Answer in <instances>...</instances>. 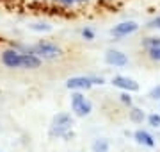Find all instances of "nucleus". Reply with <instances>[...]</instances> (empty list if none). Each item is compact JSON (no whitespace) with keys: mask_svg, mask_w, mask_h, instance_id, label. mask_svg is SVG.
Masks as SVG:
<instances>
[{"mask_svg":"<svg viewBox=\"0 0 160 152\" xmlns=\"http://www.w3.org/2000/svg\"><path fill=\"white\" fill-rule=\"evenodd\" d=\"M30 52L36 54L41 61H53V59L62 56V48L57 47L55 43H50V41H39L34 47H30Z\"/></svg>","mask_w":160,"mask_h":152,"instance_id":"nucleus-1","label":"nucleus"},{"mask_svg":"<svg viewBox=\"0 0 160 152\" xmlns=\"http://www.w3.org/2000/svg\"><path fill=\"white\" fill-rule=\"evenodd\" d=\"M71 109L77 117H87L92 111V104L82 93L77 91V93L71 95Z\"/></svg>","mask_w":160,"mask_h":152,"instance_id":"nucleus-2","label":"nucleus"},{"mask_svg":"<svg viewBox=\"0 0 160 152\" xmlns=\"http://www.w3.org/2000/svg\"><path fill=\"white\" fill-rule=\"evenodd\" d=\"M139 30V24L133 22V20H125V22H119L118 25H114L110 29V34L114 38H125V36H130L133 32Z\"/></svg>","mask_w":160,"mask_h":152,"instance_id":"nucleus-3","label":"nucleus"},{"mask_svg":"<svg viewBox=\"0 0 160 152\" xmlns=\"http://www.w3.org/2000/svg\"><path fill=\"white\" fill-rule=\"evenodd\" d=\"M73 125V118L69 113H57L53 117V133L57 134H62V136H69L66 131Z\"/></svg>","mask_w":160,"mask_h":152,"instance_id":"nucleus-4","label":"nucleus"},{"mask_svg":"<svg viewBox=\"0 0 160 152\" xmlns=\"http://www.w3.org/2000/svg\"><path fill=\"white\" fill-rule=\"evenodd\" d=\"M142 47L146 48L149 59L160 63V38L158 36H148L142 40Z\"/></svg>","mask_w":160,"mask_h":152,"instance_id":"nucleus-5","label":"nucleus"},{"mask_svg":"<svg viewBox=\"0 0 160 152\" xmlns=\"http://www.w3.org/2000/svg\"><path fill=\"white\" fill-rule=\"evenodd\" d=\"M20 59H22V52L16 48H6L0 54V61L7 68H20Z\"/></svg>","mask_w":160,"mask_h":152,"instance_id":"nucleus-6","label":"nucleus"},{"mask_svg":"<svg viewBox=\"0 0 160 152\" xmlns=\"http://www.w3.org/2000/svg\"><path fill=\"white\" fill-rule=\"evenodd\" d=\"M105 63L110 64V66H126L128 64V57H126V54H123L121 50H114V48H110L105 52Z\"/></svg>","mask_w":160,"mask_h":152,"instance_id":"nucleus-7","label":"nucleus"},{"mask_svg":"<svg viewBox=\"0 0 160 152\" xmlns=\"http://www.w3.org/2000/svg\"><path fill=\"white\" fill-rule=\"evenodd\" d=\"M112 84H114L116 88L123 90V91H139V82L130 79V77H125V75H116L112 79Z\"/></svg>","mask_w":160,"mask_h":152,"instance_id":"nucleus-8","label":"nucleus"},{"mask_svg":"<svg viewBox=\"0 0 160 152\" xmlns=\"http://www.w3.org/2000/svg\"><path fill=\"white\" fill-rule=\"evenodd\" d=\"M91 86H92L91 75L89 77L78 75V77H71V79L66 81V88L68 90H89Z\"/></svg>","mask_w":160,"mask_h":152,"instance_id":"nucleus-9","label":"nucleus"},{"mask_svg":"<svg viewBox=\"0 0 160 152\" xmlns=\"http://www.w3.org/2000/svg\"><path fill=\"white\" fill-rule=\"evenodd\" d=\"M41 66V59L32 52H25L22 54V59H20V68L23 70H36Z\"/></svg>","mask_w":160,"mask_h":152,"instance_id":"nucleus-10","label":"nucleus"},{"mask_svg":"<svg viewBox=\"0 0 160 152\" xmlns=\"http://www.w3.org/2000/svg\"><path fill=\"white\" fill-rule=\"evenodd\" d=\"M135 140H137V143H142V145H148V147H153L155 145V140L153 136L149 134V133H146V131H142V129H139V131H135Z\"/></svg>","mask_w":160,"mask_h":152,"instance_id":"nucleus-11","label":"nucleus"},{"mask_svg":"<svg viewBox=\"0 0 160 152\" xmlns=\"http://www.w3.org/2000/svg\"><path fill=\"white\" fill-rule=\"evenodd\" d=\"M29 29L34 32H52L53 25H50L48 22H32V24H29Z\"/></svg>","mask_w":160,"mask_h":152,"instance_id":"nucleus-12","label":"nucleus"},{"mask_svg":"<svg viewBox=\"0 0 160 152\" xmlns=\"http://www.w3.org/2000/svg\"><path fill=\"white\" fill-rule=\"evenodd\" d=\"M144 111L142 109H139V107H133V109H132L130 111V120L133 123H142V120H144Z\"/></svg>","mask_w":160,"mask_h":152,"instance_id":"nucleus-13","label":"nucleus"},{"mask_svg":"<svg viewBox=\"0 0 160 152\" xmlns=\"http://www.w3.org/2000/svg\"><path fill=\"white\" fill-rule=\"evenodd\" d=\"M92 152H109V141L107 140H96L92 143Z\"/></svg>","mask_w":160,"mask_h":152,"instance_id":"nucleus-14","label":"nucleus"},{"mask_svg":"<svg viewBox=\"0 0 160 152\" xmlns=\"http://www.w3.org/2000/svg\"><path fill=\"white\" fill-rule=\"evenodd\" d=\"M80 34H82V38H84V40L86 41H92L94 40V29H91V27H84V29L80 30Z\"/></svg>","mask_w":160,"mask_h":152,"instance_id":"nucleus-15","label":"nucleus"},{"mask_svg":"<svg viewBox=\"0 0 160 152\" xmlns=\"http://www.w3.org/2000/svg\"><path fill=\"white\" fill-rule=\"evenodd\" d=\"M146 27H148V29H157V30H160V16L151 18L148 24H146Z\"/></svg>","mask_w":160,"mask_h":152,"instance_id":"nucleus-16","label":"nucleus"},{"mask_svg":"<svg viewBox=\"0 0 160 152\" xmlns=\"http://www.w3.org/2000/svg\"><path fill=\"white\" fill-rule=\"evenodd\" d=\"M148 122H149L151 127H158V125H160V115H149Z\"/></svg>","mask_w":160,"mask_h":152,"instance_id":"nucleus-17","label":"nucleus"},{"mask_svg":"<svg viewBox=\"0 0 160 152\" xmlns=\"http://www.w3.org/2000/svg\"><path fill=\"white\" fill-rule=\"evenodd\" d=\"M59 6H62L64 9H71V7L77 4V0H57Z\"/></svg>","mask_w":160,"mask_h":152,"instance_id":"nucleus-18","label":"nucleus"},{"mask_svg":"<svg viewBox=\"0 0 160 152\" xmlns=\"http://www.w3.org/2000/svg\"><path fill=\"white\" fill-rule=\"evenodd\" d=\"M119 99H121V102H123V104L132 106V97H130V91H125V93H121V95H119Z\"/></svg>","mask_w":160,"mask_h":152,"instance_id":"nucleus-19","label":"nucleus"},{"mask_svg":"<svg viewBox=\"0 0 160 152\" xmlns=\"http://www.w3.org/2000/svg\"><path fill=\"white\" fill-rule=\"evenodd\" d=\"M149 97H151V99H160V84L155 86V88L149 91Z\"/></svg>","mask_w":160,"mask_h":152,"instance_id":"nucleus-20","label":"nucleus"},{"mask_svg":"<svg viewBox=\"0 0 160 152\" xmlns=\"http://www.w3.org/2000/svg\"><path fill=\"white\" fill-rule=\"evenodd\" d=\"M91 81H92V84H103V82H105V79H103V77H94V75H91Z\"/></svg>","mask_w":160,"mask_h":152,"instance_id":"nucleus-21","label":"nucleus"},{"mask_svg":"<svg viewBox=\"0 0 160 152\" xmlns=\"http://www.w3.org/2000/svg\"><path fill=\"white\" fill-rule=\"evenodd\" d=\"M91 0H77V4H89Z\"/></svg>","mask_w":160,"mask_h":152,"instance_id":"nucleus-22","label":"nucleus"},{"mask_svg":"<svg viewBox=\"0 0 160 152\" xmlns=\"http://www.w3.org/2000/svg\"><path fill=\"white\" fill-rule=\"evenodd\" d=\"M39 2H48V4H55L57 0H39Z\"/></svg>","mask_w":160,"mask_h":152,"instance_id":"nucleus-23","label":"nucleus"}]
</instances>
